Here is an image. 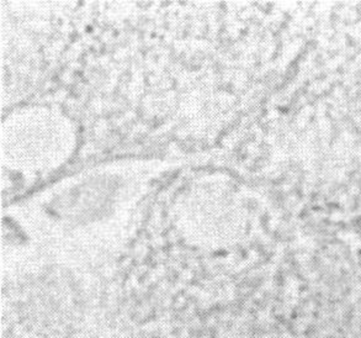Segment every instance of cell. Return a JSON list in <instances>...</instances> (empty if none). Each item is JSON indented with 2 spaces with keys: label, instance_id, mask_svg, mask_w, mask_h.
<instances>
[]
</instances>
